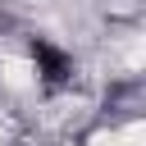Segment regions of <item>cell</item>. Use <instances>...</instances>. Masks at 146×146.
I'll return each instance as SVG.
<instances>
[{
  "instance_id": "cell-1",
  "label": "cell",
  "mask_w": 146,
  "mask_h": 146,
  "mask_svg": "<svg viewBox=\"0 0 146 146\" xmlns=\"http://www.w3.org/2000/svg\"><path fill=\"white\" fill-rule=\"evenodd\" d=\"M110 146H141V123H128V128L110 132Z\"/></svg>"
}]
</instances>
